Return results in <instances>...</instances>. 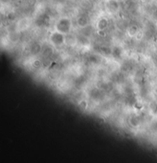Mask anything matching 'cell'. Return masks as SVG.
I'll return each mask as SVG.
<instances>
[{
	"label": "cell",
	"mask_w": 157,
	"mask_h": 163,
	"mask_svg": "<svg viewBox=\"0 0 157 163\" xmlns=\"http://www.w3.org/2000/svg\"><path fill=\"white\" fill-rule=\"evenodd\" d=\"M58 31H66V30H68V31L69 28H70V22H69V20H61L60 22L58 23Z\"/></svg>",
	"instance_id": "cell-1"
}]
</instances>
